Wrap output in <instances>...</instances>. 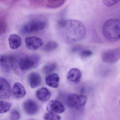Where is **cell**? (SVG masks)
<instances>
[{
    "label": "cell",
    "instance_id": "obj_1",
    "mask_svg": "<svg viewBox=\"0 0 120 120\" xmlns=\"http://www.w3.org/2000/svg\"><path fill=\"white\" fill-rule=\"evenodd\" d=\"M58 25L62 34L70 41H79L84 39L86 36L84 25L79 20H61L58 22Z\"/></svg>",
    "mask_w": 120,
    "mask_h": 120
},
{
    "label": "cell",
    "instance_id": "obj_2",
    "mask_svg": "<svg viewBox=\"0 0 120 120\" xmlns=\"http://www.w3.org/2000/svg\"><path fill=\"white\" fill-rule=\"evenodd\" d=\"M103 35L110 42H116L120 39V20L116 19L109 20L104 25Z\"/></svg>",
    "mask_w": 120,
    "mask_h": 120
},
{
    "label": "cell",
    "instance_id": "obj_3",
    "mask_svg": "<svg viewBox=\"0 0 120 120\" xmlns=\"http://www.w3.org/2000/svg\"><path fill=\"white\" fill-rule=\"evenodd\" d=\"M46 24V21L43 19H34L22 26L21 29V32L30 34L39 31L45 28Z\"/></svg>",
    "mask_w": 120,
    "mask_h": 120
},
{
    "label": "cell",
    "instance_id": "obj_4",
    "mask_svg": "<svg viewBox=\"0 0 120 120\" xmlns=\"http://www.w3.org/2000/svg\"><path fill=\"white\" fill-rule=\"evenodd\" d=\"M87 101L85 96L76 94H71L67 96L66 103L70 108L78 109L85 105Z\"/></svg>",
    "mask_w": 120,
    "mask_h": 120
},
{
    "label": "cell",
    "instance_id": "obj_5",
    "mask_svg": "<svg viewBox=\"0 0 120 120\" xmlns=\"http://www.w3.org/2000/svg\"><path fill=\"white\" fill-rule=\"evenodd\" d=\"M38 55H33L21 58L19 62V67L22 71H27L38 66L40 61Z\"/></svg>",
    "mask_w": 120,
    "mask_h": 120
},
{
    "label": "cell",
    "instance_id": "obj_6",
    "mask_svg": "<svg viewBox=\"0 0 120 120\" xmlns=\"http://www.w3.org/2000/svg\"><path fill=\"white\" fill-rule=\"evenodd\" d=\"M16 59L11 55H0V67L3 72L6 73L10 72L14 68Z\"/></svg>",
    "mask_w": 120,
    "mask_h": 120
},
{
    "label": "cell",
    "instance_id": "obj_7",
    "mask_svg": "<svg viewBox=\"0 0 120 120\" xmlns=\"http://www.w3.org/2000/svg\"><path fill=\"white\" fill-rule=\"evenodd\" d=\"M102 58L103 61L106 63H116L120 59V48L106 50L103 53Z\"/></svg>",
    "mask_w": 120,
    "mask_h": 120
},
{
    "label": "cell",
    "instance_id": "obj_8",
    "mask_svg": "<svg viewBox=\"0 0 120 120\" xmlns=\"http://www.w3.org/2000/svg\"><path fill=\"white\" fill-rule=\"evenodd\" d=\"M11 92L10 84L4 78L0 77V99L8 98L11 95Z\"/></svg>",
    "mask_w": 120,
    "mask_h": 120
},
{
    "label": "cell",
    "instance_id": "obj_9",
    "mask_svg": "<svg viewBox=\"0 0 120 120\" xmlns=\"http://www.w3.org/2000/svg\"><path fill=\"white\" fill-rule=\"evenodd\" d=\"M23 108L25 112L30 116H33L37 113L39 107L36 101L32 99H28L24 102Z\"/></svg>",
    "mask_w": 120,
    "mask_h": 120
},
{
    "label": "cell",
    "instance_id": "obj_10",
    "mask_svg": "<svg viewBox=\"0 0 120 120\" xmlns=\"http://www.w3.org/2000/svg\"><path fill=\"white\" fill-rule=\"evenodd\" d=\"M25 43L27 48L32 50L38 49L43 44L42 39L36 37H27L25 39Z\"/></svg>",
    "mask_w": 120,
    "mask_h": 120
},
{
    "label": "cell",
    "instance_id": "obj_11",
    "mask_svg": "<svg viewBox=\"0 0 120 120\" xmlns=\"http://www.w3.org/2000/svg\"><path fill=\"white\" fill-rule=\"evenodd\" d=\"M49 112L55 114L62 113L65 111V108L62 103L59 101L52 100L49 103L46 107Z\"/></svg>",
    "mask_w": 120,
    "mask_h": 120
},
{
    "label": "cell",
    "instance_id": "obj_12",
    "mask_svg": "<svg viewBox=\"0 0 120 120\" xmlns=\"http://www.w3.org/2000/svg\"><path fill=\"white\" fill-rule=\"evenodd\" d=\"M82 77L81 71L76 68L71 69L67 74L66 77L68 81L75 84H77L80 82Z\"/></svg>",
    "mask_w": 120,
    "mask_h": 120
},
{
    "label": "cell",
    "instance_id": "obj_13",
    "mask_svg": "<svg viewBox=\"0 0 120 120\" xmlns=\"http://www.w3.org/2000/svg\"><path fill=\"white\" fill-rule=\"evenodd\" d=\"M45 81L48 86L52 88H57L59 86L60 76L57 73H51L46 76Z\"/></svg>",
    "mask_w": 120,
    "mask_h": 120
},
{
    "label": "cell",
    "instance_id": "obj_14",
    "mask_svg": "<svg viewBox=\"0 0 120 120\" xmlns=\"http://www.w3.org/2000/svg\"><path fill=\"white\" fill-rule=\"evenodd\" d=\"M28 81L30 86L32 89H35L38 87L41 83V76L36 72H32L29 74Z\"/></svg>",
    "mask_w": 120,
    "mask_h": 120
},
{
    "label": "cell",
    "instance_id": "obj_15",
    "mask_svg": "<svg viewBox=\"0 0 120 120\" xmlns=\"http://www.w3.org/2000/svg\"><path fill=\"white\" fill-rule=\"evenodd\" d=\"M13 94L17 98H23L26 95V92L24 87L19 82H16L13 87Z\"/></svg>",
    "mask_w": 120,
    "mask_h": 120
},
{
    "label": "cell",
    "instance_id": "obj_16",
    "mask_svg": "<svg viewBox=\"0 0 120 120\" xmlns=\"http://www.w3.org/2000/svg\"><path fill=\"white\" fill-rule=\"evenodd\" d=\"M9 46L11 49H16L20 47L22 44V39L16 34L11 35L8 37Z\"/></svg>",
    "mask_w": 120,
    "mask_h": 120
},
{
    "label": "cell",
    "instance_id": "obj_17",
    "mask_svg": "<svg viewBox=\"0 0 120 120\" xmlns=\"http://www.w3.org/2000/svg\"><path fill=\"white\" fill-rule=\"evenodd\" d=\"M36 94L38 99L42 102L48 101L51 97L50 92L47 88L45 87L41 88L38 90Z\"/></svg>",
    "mask_w": 120,
    "mask_h": 120
},
{
    "label": "cell",
    "instance_id": "obj_18",
    "mask_svg": "<svg viewBox=\"0 0 120 120\" xmlns=\"http://www.w3.org/2000/svg\"><path fill=\"white\" fill-rule=\"evenodd\" d=\"M57 65L56 63L54 62H51L46 64L42 68L41 72L45 74H50L56 69Z\"/></svg>",
    "mask_w": 120,
    "mask_h": 120
},
{
    "label": "cell",
    "instance_id": "obj_19",
    "mask_svg": "<svg viewBox=\"0 0 120 120\" xmlns=\"http://www.w3.org/2000/svg\"><path fill=\"white\" fill-rule=\"evenodd\" d=\"M65 0H47V6L51 8H56L62 5Z\"/></svg>",
    "mask_w": 120,
    "mask_h": 120
},
{
    "label": "cell",
    "instance_id": "obj_20",
    "mask_svg": "<svg viewBox=\"0 0 120 120\" xmlns=\"http://www.w3.org/2000/svg\"><path fill=\"white\" fill-rule=\"evenodd\" d=\"M58 46L57 43L54 41L48 42L43 48V50L46 52L52 51L56 49Z\"/></svg>",
    "mask_w": 120,
    "mask_h": 120
},
{
    "label": "cell",
    "instance_id": "obj_21",
    "mask_svg": "<svg viewBox=\"0 0 120 120\" xmlns=\"http://www.w3.org/2000/svg\"><path fill=\"white\" fill-rule=\"evenodd\" d=\"M11 105L7 101H0V113H6L10 110Z\"/></svg>",
    "mask_w": 120,
    "mask_h": 120
},
{
    "label": "cell",
    "instance_id": "obj_22",
    "mask_svg": "<svg viewBox=\"0 0 120 120\" xmlns=\"http://www.w3.org/2000/svg\"><path fill=\"white\" fill-rule=\"evenodd\" d=\"M44 119L45 120H60L61 118L60 116L55 113L49 112L45 114Z\"/></svg>",
    "mask_w": 120,
    "mask_h": 120
},
{
    "label": "cell",
    "instance_id": "obj_23",
    "mask_svg": "<svg viewBox=\"0 0 120 120\" xmlns=\"http://www.w3.org/2000/svg\"><path fill=\"white\" fill-rule=\"evenodd\" d=\"M20 118V114L17 110H13L11 112L10 115V118L12 120H19Z\"/></svg>",
    "mask_w": 120,
    "mask_h": 120
},
{
    "label": "cell",
    "instance_id": "obj_24",
    "mask_svg": "<svg viewBox=\"0 0 120 120\" xmlns=\"http://www.w3.org/2000/svg\"><path fill=\"white\" fill-rule=\"evenodd\" d=\"M120 0H103V3L107 6H111L118 3Z\"/></svg>",
    "mask_w": 120,
    "mask_h": 120
},
{
    "label": "cell",
    "instance_id": "obj_25",
    "mask_svg": "<svg viewBox=\"0 0 120 120\" xmlns=\"http://www.w3.org/2000/svg\"><path fill=\"white\" fill-rule=\"evenodd\" d=\"M80 54L82 58H87L92 55V52L89 50H86L82 51Z\"/></svg>",
    "mask_w": 120,
    "mask_h": 120
}]
</instances>
